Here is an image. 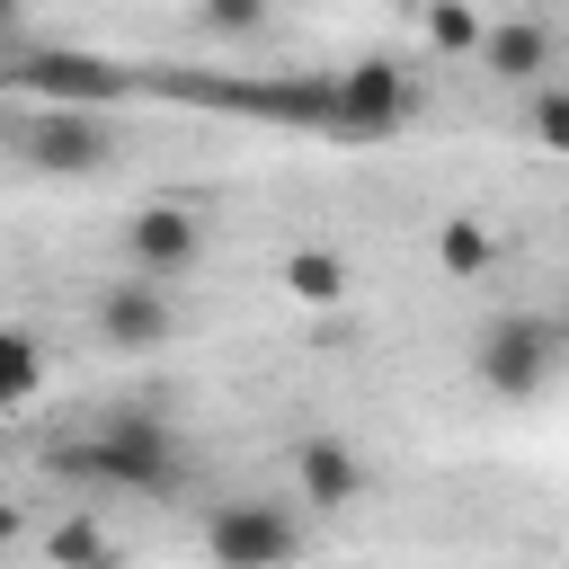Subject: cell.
I'll return each mask as SVG.
<instances>
[{"mask_svg": "<svg viewBox=\"0 0 569 569\" xmlns=\"http://www.w3.org/2000/svg\"><path fill=\"white\" fill-rule=\"evenodd\" d=\"M44 471L53 480H89V489H133V498H169L187 480V445L178 427L142 418V409H116L98 418L89 436H53L44 445Z\"/></svg>", "mask_w": 569, "mask_h": 569, "instance_id": "6da1fadb", "label": "cell"}, {"mask_svg": "<svg viewBox=\"0 0 569 569\" xmlns=\"http://www.w3.org/2000/svg\"><path fill=\"white\" fill-rule=\"evenodd\" d=\"M560 356H569V329H560L551 311H498V320L471 338V373H480V391H498V400L551 391V382H560Z\"/></svg>", "mask_w": 569, "mask_h": 569, "instance_id": "7a4b0ae2", "label": "cell"}, {"mask_svg": "<svg viewBox=\"0 0 569 569\" xmlns=\"http://www.w3.org/2000/svg\"><path fill=\"white\" fill-rule=\"evenodd\" d=\"M204 560L213 569H293L302 560V516L284 498H222L204 516Z\"/></svg>", "mask_w": 569, "mask_h": 569, "instance_id": "3957f363", "label": "cell"}, {"mask_svg": "<svg viewBox=\"0 0 569 569\" xmlns=\"http://www.w3.org/2000/svg\"><path fill=\"white\" fill-rule=\"evenodd\" d=\"M418 116V80L400 71V62H356V71H329V124L320 133H338V142H382V133H400Z\"/></svg>", "mask_w": 569, "mask_h": 569, "instance_id": "277c9868", "label": "cell"}, {"mask_svg": "<svg viewBox=\"0 0 569 569\" xmlns=\"http://www.w3.org/2000/svg\"><path fill=\"white\" fill-rule=\"evenodd\" d=\"M18 151H27V169H44V178H98V169L116 160V133H107V116H89V107H36L27 133H18Z\"/></svg>", "mask_w": 569, "mask_h": 569, "instance_id": "5b68a950", "label": "cell"}, {"mask_svg": "<svg viewBox=\"0 0 569 569\" xmlns=\"http://www.w3.org/2000/svg\"><path fill=\"white\" fill-rule=\"evenodd\" d=\"M116 249H124V276H142V284H178L196 258H204V222L187 213V204H142V213H124V231H116Z\"/></svg>", "mask_w": 569, "mask_h": 569, "instance_id": "8992f818", "label": "cell"}, {"mask_svg": "<svg viewBox=\"0 0 569 569\" xmlns=\"http://www.w3.org/2000/svg\"><path fill=\"white\" fill-rule=\"evenodd\" d=\"M9 80H27L44 107H89V116L133 89V71H116V62H98V53H27Z\"/></svg>", "mask_w": 569, "mask_h": 569, "instance_id": "52a82bcc", "label": "cell"}, {"mask_svg": "<svg viewBox=\"0 0 569 569\" xmlns=\"http://www.w3.org/2000/svg\"><path fill=\"white\" fill-rule=\"evenodd\" d=\"M169 329H178V302H169V284L116 276V284L98 293V338H107L116 356H151V347H160Z\"/></svg>", "mask_w": 569, "mask_h": 569, "instance_id": "ba28073f", "label": "cell"}, {"mask_svg": "<svg viewBox=\"0 0 569 569\" xmlns=\"http://www.w3.org/2000/svg\"><path fill=\"white\" fill-rule=\"evenodd\" d=\"M365 489H373V471H365L356 445H338V436H302V445H293V498H302V507L338 516V507H356Z\"/></svg>", "mask_w": 569, "mask_h": 569, "instance_id": "9c48e42d", "label": "cell"}, {"mask_svg": "<svg viewBox=\"0 0 569 569\" xmlns=\"http://www.w3.org/2000/svg\"><path fill=\"white\" fill-rule=\"evenodd\" d=\"M551 53H560V36H551V18H498V27H480V62L498 71V80H542L551 71Z\"/></svg>", "mask_w": 569, "mask_h": 569, "instance_id": "30bf717a", "label": "cell"}, {"mask_svg": "<svg viewBox=\"0 0 569 569\" xmlns=\"http://www.w3.org/2000/svg\"><path fill=\"white\" fill-rule=\"evenodd\" d=\"M276 276H284V293H293L302 311H329V302H347V293H356V267H347L338 249H284V267H276Z\"/></svg>", "mask_w": 569, "mask_h": 569, "instance_id": "8fae6325", "label": "cell"}, {"mask_svg": "<svg viewBox=\"0 0 569 569\" xmlns=\"http://www.w3.org/2000/svg\"><path fill=\"white\" fill-rule=\"evenodd\" d=\"M436 267H445L453 284L489 276V267H498V240H489V222H480V213H445V231H436Z\"/></svg>", "mask_w": 569, "mask_h": 569, "instance_id": "7c38bea8", "label": "cell"}, {"mask_svg": "<svg viewBox=\"0 0 569 569\" xmlns=\"http://www.w3.org/2000/svg\"><path fill=\"white\" fill-rule=\"evenodd\" d=\"M44 391V347L27 329H0V409H27Z\"/></svg>", "mask_w": 569, "mask_h": 569, "instance_id": "4fadbf2b", "label": "cell"}, {"mask_svg": "<svg viewBox=\"0 0 569 569\" xmlns=\"http://www.w3.org/2000/svg\"><path fill=\"white\" fill-rule=\"evenodd\" d=\"M116 551H107V533L89 525V516H62L53 525V569H107Z\"/></svg>", "mask_w": 569, "mask_h": 569, "instance_id": "5bb4252c", "label": "cell"}, {"mask_svg": "<svg viewBox=\"0 0 569 569\" xmlns=\"http://www.w3.org/2000/svg\"><path fill=\"white\" fill-rule=\"evenodd\" d=\"M533 151H569V89L560 80L533 89Z\"/></svg>", "mask_w": 569, "mask_h": 569, "instance_id": "9a60e30c", "label": "cell"}, {"mask_svg": "<svg viewBox=\"0 0 569 569\" xmlns=\"http://www.w3.org/2000/svg\"><path fill=\"white\" fill-rule=\"evenodd\" d=\"M427 44L436 53H480V18L471 9H427Z\"/></svg>", "mask_w": 569, "mask_h": 569, "instance_id": "2e32d148", "label": "cell"}, {"mask_svg": "<svg viewBox=\"0 0 569 569\" xmlns=\"http://www.w3.org/2000/svg\"><path fill=\"white\" fill-rule=\"evenodd\" d=\"M267 27V9H249V0H213V9H196V36H258Z\"/></svg>", "mask_w": 569, "mask_h": 569, "instance_id": "e0dca14e", "label": "cell"}, {"mask_svg": "<svg viewBox=\"0 0 569 569\" xmlns=\"http://www.w3.org/2000/svg\"><path fill=\"white\" fill-rule=\"evenodd\" d=\"M107 569H116V560H107Z\"/></svg>", "mask_w": 569, "mask_h": 569, "instance_id": "ac0fdd59", "label": "cell"}]
</instances>
